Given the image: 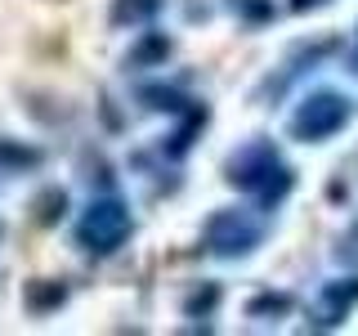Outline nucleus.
<instances>
[{
	"instance_id": "nucleus-10",
	"label": "nucleus",
	"mask_w": 358,
	"mask_h": 336,
	"mask_svg": "<svg viewBox=\"0 0 358 336\" xmlns=\"http://www.w3.org/2000/svg\"><path fill=\"white\" fill-rule=\"evenodd\" d=\"M201 126H206V108H201V104H193V108L184 112V117H179V126H175L171 134H166L162 153L171 157V162H175V157H184V153L197 144V130H201Z\"/></svg>"
},
{
	"instance_id": "nucleus-1",
	"label": "nucleus",
	"mask_w": 358,
	"mask_h": 336,
	"mask_svg": "<svg viewBox=\"0 0 358 336\" xmlns=\"http://www.w3.org/2000/svg\"><path fill=\"white\" fill-rule=\"evenodd\" d=\"M224 184L246 193V197H255L260 211H273L278 202L296 188V171L282 162V153H278L273 139H251V144H242V148L229 153V162H224Z\"/></svg>"
},
{
	"instance_id": "nucleus-2",
	"label": "nucleus",
	"mask_w": 358,
	"mask_h": 336,
	"mask_svg": "<svg viewBox=\"0 0 358 336\" xmlns=\"http://www.w3.org/2000/svg\"><path fill=\"white\" fill-rule=\"evenodd\" d=\"M130 233H134V220H130V206L121 197H94L72 224V242L81 246L85 255L121 251V246L130 242Z\"/></svg>"
},
{
	"instance_id": "nucleus-11",
	"label": "nucleus",
	"mask_w": 358,
	"mask_h": 336,
	"mask_svg": "<svg viewBox=\"0 0 358 336\" xmlns=\"http://www.w3.org/2000/svg\"><path fill=\"white\" fill-rule=\"evenodd\" d=\"M291 309H296V296H291V291H255V296L246 300V318H255V323H282Z\"/></svg>"
},
{
	"instance_id": "nucleus-3",
	"label": "nucleus",
	"mask_w": 358,
	"mask_h": 336,
	"mask_svg": "<svg viewBox=\"0 0 358 336\" xmlns=\"http://www.w3.org/2000/svg\"><path fill=\"white\" fill-rule=\"evenodd\" d=\"M264 238H268V224L242 206H224L201 224V251L215 255V260H242V255L260 251Z\"/></svg>"
},
{
	"instance_id": "nucleus-5",
	"label": "nucleus",
	"mask_w": 358,
	"mask_h": 336,
	"mask_svg": "<svg viewBox=\"0 0 358 336\" xmlns=\"http://www.w3.org/2000/svg\"><path fill=\"white\" fill-rule=\"evenodd\" d=\"M336 50H341V36L300 41L296 50H291L287 59H282V63H278L273 72H268L264 81H260V90H255V104H260V108H278V99H282L287 90L300 81V76H309V72H313V67H318L322 59H331Z\"/></svg>"
},
{
	"instance_id": "nucleus-8",
	"label": "nucleus",
	"mask_w": 358,
	"mask_h": 336,
	"mask_svg": "<svg viewBox=\"0 0 358 336\" xmlns=\"http://www.w3.org/2000/svg\"><path fill=\"white\" fill-rule=\"evenodd\" d=\"M134 99H139L148 112H171V117H184V112L197 104V99H188L184 90L171 85V81H143V85H134Z\"/></svg>"
},
{
	"instance_id": "nucleus-12",
	"label": "nucleus",
	"mask_w": 358,
	"mask_h": 336,
	"mask_svg": "<svg viewBox=\"0 0 358 336\" xmlns=\"http://www.w3.org/2000/svg\"><path fill=\"white\" fill-rule=\"evenodd\" d=\"M166 0H112L108 5V22L112 27H143L162 14Z\"/></svg>"
},
{
	"instance_id": "nucleus-14",
	"label": "nucleus",
	"mask_w": 358,
	"mask_h": 336,
	"mask_svg": "<svg viewBox=\"0 0 358 336\" xmlns=\"http://www.w3.org/2000/svg\"><path fill=\"white\" fill-rule=\"evenodd\" d=\"M45 162L41 148L31 144H18V139H0V175H27Z\"/></svg>"
},
{
	"instance_id": "nucleus-18",
	"label": "nucleus",
	"mask_w": 358,
	"mask_h": 336,
	"mask_svg": "<svg viewBox=\"0 0 358 336\" xmlns=\"http://www.w3.org/2000/svg\"><path fill=\"white\" fill-rule=\"evenodd\" d=\"M99 121H103L108 130H126V117H121V112H117V104H112L108 94L99 99Z\"/></svg>"
},
{
	"instance_id": "nucleus-9",
	"label": "nucleus",
	"mask_w": 358,
	"mask_h": 336,
	"mask_svg": "<svg viewBox=\"0 0 358 336\" xmlns=\"http://www.w3.org/2000/svg\"><path fill=\"white\" fill-rule=\"evenodd\" d=\"M67 296H72V287L59 283V278H31V283L22 287V305H27V314H36V318L59 314L67 305Z\"/></svg>"
},
{
	"instance_id": "nucleus-19",
	"label": "nucleus",
	"mask_w": 358,
	"mask_h": 336,
	"mask_svg": "<svg viewBox=\"0 0 358 336\" xmlns=\"http://www.w3.org/2000/svg\"><path fill=\"white\" fill-rule=\"evenodd\" d=\"M327 0H287V9L291 14H309V9H322Z\"/></svg>"
},
{
	"instance_id": "nucleus-4",
	"label": "nucleus",
	"mask_w": 358,
	"mask_h": 336,
	"mask_svg": "<svg viewBox=\"0 0 358 336\" xmlns=\"http://www.w3.org/2000/svg\"><path fill=\"white\" fill-rule=\"evenodd\" d=\"M350 99L341 94V90H313V94H305L296 104V112L287 117V134L296 144H322L331 139V134H341L345 126H350Z\"/></svg>"
},
{
	"instance_id": "nucleus-13",
	"label": "nucleus",
	"mask_w": 358,
	"mask_h": 336,
	"mask_svg": "<svg viewBox=\"0 0 358 336\" xmlns=\"http://www.w3.org/2000/svg\"><path fill=\"white\" fill-rule=\"evenodd\" d=\"M220 300H224L220 283H193L179 296V309H184V318H210V314L220 309Z\"/></svg>"
},
{
	"instance_id": "nucleus-17",
	"label": "nucleus",
	"mask_w": 358,
	"mask_h": 336,
	"mask_svg": "<svg viewBox=\"0 0 358 336\" xmlns=\"http://www.w3.org/2000/svg\"><path fill=\"white\" fill-rule=\"evenodd\" d=\"M336 260H341V265H358V220L336 238Z\"/></svg>"
},
{
	"instance_id": "nucleus-7",
	"label": "nucleus",
	"mask_w": 358,
	"mask_h": 336,
	"mask_svg": "<svg viewBox=\"0 0 358 336\" xmlns=\"http://www.w3.org/2000/svg\"><path fill=\"white\" fill-rule=\"evenodd\" d=\"M171 50H175V41L166 36V31H143V36L134 41L126 54H121V67H126V72H143V67H162L166 59H171Z\"/></svg>"
},
{
	"instance_id": "nucleus-6",
	"label": "nucleus",
	"mask_w": 358,
	"mask_h": 336,
	"mask_svg": "<svg viewBox=\"0 0 358 336\" xmlns=\"http://www.w3.org/2000/svg\"><path fill=\"white\" fill-rule=\"evenodd\" d=\"M358 305V274L350 278H336V283H322L318 291V305H313V323H309V332H331V328H341L345 318H350V309Z\"/></svg>"
},
{
	"instance_id": "nucleus-16",
	"label": "nucleus",
	"mask_w": 358,
	"mask_h": 336,
	"mask_svg": "<svg viewBox=\"0 0 358 336\" xmlns=\"http://www.w3.org/2000/svg\"><path fill=\"white\" fill-rule=\"evenodd\" d=\"M233 9H238V18L246 27H264V22L273 18V5H268V0H233Z\"/></svg>"
},
{
	"instance_id": "nucleus-15",
	"label": "nucleus",
	"mask_w": 358,
	"mask_h": 336,
	"mask_svg": "<svg viewBox=\"0 0 358 336\" xmlns=\"http://www.w3.org/2000/svg\"><path fill=\"white\" fill-rule=\"evenodd\" d=\"M63 211H67V188H59V184H45L31 197V224H41V229H54L63 220Z\"/></svg>"
},
{
	"instance_id": "nucleus-20",
	"label": "nucleus",
	"mask_w": 358,
	"mask_h": 336,
	"mask_svg": "<svg viewBox=\"0 0 358 336\" xmlns=\"http://www.w3.org/2000/svg\"><path fill=\"white\" fill-rule=\"evenodd\" d=\"M350 72H354V76H358V54H354V63H350Z\"/></svg>"
}]
</instances>
